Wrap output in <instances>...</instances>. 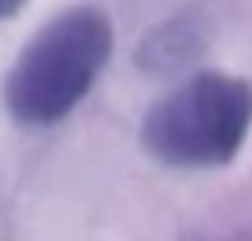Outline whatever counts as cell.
<instances>
[{
    "label": "cell",
    "instance_id": "cell-2",
    "mask_svg": "<svg viewBox=\"0 0 252 241\" xmlns=\"http://www.w3.org/2000/svg\"><path fill=\"white\" fill-rule=\"evenodd\" d=\"M252 130V82L222 70L186 78L141 119V148L163 167H226Z\"/></svg>",
    "mask_w": 252,
    "mask_h": 241
},
{
    "label": "cell",
    "instance_id": "cell-4",
    "mask_svg": "<svg viewBox=\"0 0 252 241\" xmlns=\"http://www.w3.org/2000/svg\"><path fill=\"white\" fill-rule=\"evenodd\" d=\"M26 8V0H0V19H15Z\"/></svg>",
    "mask_w": 252,
    "mask_h": 241
},
{
    "label": "cell",
    "instance_id": "cell-1",
    "mask_svg": "<svg viewBox=\"0 0 252 241\" xmlns=\"http://www.w3.org/2000/svg\"><path fill=\"white\" fill-rule=\"evenodd\" d=\"M115 34L104 11L71 8L23 45L4 78V108L19 126L45 130L67 119L111 60Z\"/></svg>",
    "mask_w": 252,
    "mask_h": 241
},
{
    "label": "cell",
    "instance_id": "cell-3",
    "mask_svg": "<svg viewBox=\"0 0 252 241\" xmlns=\"http://www.w3.org/2000/svg\"><path fill=\"white\" fill-rule=\"evenodd\" d=\"M208 30L197 15H174L137 41V67L149 74H178L204 52Z\"/></svg>",
    "mask_w": 252,
    "mask_h": 241
}]
</instances>
